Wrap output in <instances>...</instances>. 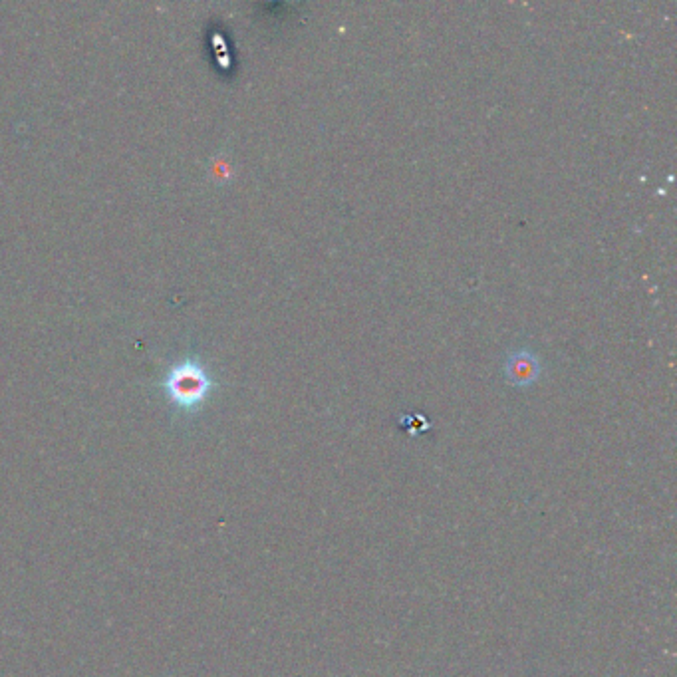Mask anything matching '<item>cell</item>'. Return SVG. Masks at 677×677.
Segmentation results:
<instances>
[{"instance_id": "1", "label": "cell", "mask_w": 677, "mask_h": 677, "mask_svg": "<svg viewBox=\"0 0 677 677\" xmlns=\"http://www.w3.org/2000/svg\"><path fill=\"white\" fill-rule=\"evenodd\" d=\"M213 378L197 358H185L173 364L163 380V390L173 406L197 409L213 390Z\"/></svg>"}, {"instance_id": "2", "label": "cell", "mask_w": 677, "mask_h": 677, "mask_svg": "<svg viewBox=\"0 0 677 677\" xmlns=\"http://www.w3.org/2000/svg\"><path fill=\"white\" fill-rule=\"evenodd\" d=\"M505 376L513 386L525 388L541 378V360L529 350H515L505 360Z\"/></svg>"}]
</instances>
